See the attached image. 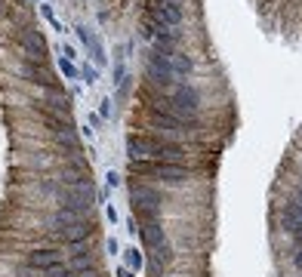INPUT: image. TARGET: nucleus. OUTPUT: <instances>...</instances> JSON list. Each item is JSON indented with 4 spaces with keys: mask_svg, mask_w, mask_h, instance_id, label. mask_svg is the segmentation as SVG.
<instances>
[{
    "mask_svg": "<svg viewBox=\"0 0 302 277\" xmlns=\"http://www.w3.org/2000/svg\"><path fill=\"white\" fill-rule=\"evenodd\" d=\"M62 262V253L59 250H53V247H41V250H31L28 256H25V265H28V271H47V268H53V265H59Z\"/></svg>",
    "mask_w": 302,
    "mask_h": 277,
    "instance_id": "6",
    "label": "nucleus"
},
{
    "mask_svg": "<svg viewBox=\"0 0 302 277\" xmlns=\"http://www.w3.org/2000/svg\"><path fill=\"white\" fill-rule=\"evenodd\" d=\"M105 185H108V188H118V185H121V173H115V170H111V173L105 176Z\"/></svg>",
    "mask_w": 302,
    "mask_h": 277,
    "instance_id": "20",
    "label": "nucleus"
},
{
    "mask_svg": "<svg viewBox=\"0 0 302 277\" xmlns=\"http://www.w3.org/2000/svg\"><path fill=\"white\" fill-rule=\"evenodd\" d=\"M41 16H44V19H47V22L53 25V31H62V22L56 19V13H53V7L47 4V0H44V4H41Z\"/></svg>",
    "mask_w": 302,
    "mask_h": 277,
    "instance_id": "16",
    "label": "nucleus"
},
{
    "mask_svg": "<svg viewBox=\"0 0 302 277\" xmlns=\"http://www.w3.org/2000/svg\"><path fill=\"white\" fill-rule=\"evenodd\" d=\"M133 216H136V222H142V225H151V222H158V219H161V210H145V207H133Z\"/></svg>",
    "mask_w": 302,
    "mask_h": 277,
    "instance_id": "12",
    "label": "nucleus"
},
{
    "mask_svg": "<svg viewBox=\"0 0 302 277\" xmlns=\"http://www.w3.org/2000/svg\"><path fill=\"white\" fill-rule=\"evenodd\" d=\"M74 31H78V37H81V44H84L87 50H90V47H93V44L99 41V37H96V34H93V31H90L87 25H74Z\"/></svg>",
    "mask_w": 302,
    "mask_h": 277,
    "instance_id": "14",
    "label": "nucleus"
},
{
    "mask_svg": "<svg viewBox=\"0 0 302 277\" xmlns=\"http://www.w3.org/2000/svg\"><path fill=\"white\" fill-rule=\"evenodd\" d=\"M87 265H96V253L87 247V244H74V250H71V265L68 268H87Z\"/></svg>",
    "mask_w": 302,
    "mask_h": 277,
    "instance_id": "10",
    "label": "nucleus"
},
{
    "mask_svg": "<svg viewBox=\"0 0 302 277\" xmlns=\"http://www.w3.org/2000/svg\"><path fill=\"white\" fill-rule=\"evenodd\" d=\"M62 56H65V59H71V62H74V56H78V50H74V47H71V44H62Z\"/></svg>",
    "mask_w": 302,
    "mask_h": 277,
    "instance_id": "22",
    "label": "nucleus"
},
{
    "mask_svg": "<svg viewBox=\"0 0 302 277\" xmlns=\"http://www.w3.org/2000/svg\"><path fill=\"white\" fill-rule=\"evenodd\" d=\"M139 237H142V244H145V250H158V247H164V241H167V234H164V228H161V222H151V225H142V228H139Z\"/></svg>",
    "mask_w": 302,
    "mask_h": 277,
    "instance_id": "9",
    "label": "nucleus"
},
{
    "mask_svg": "<svg viewBox=\"0 0 302 277\" xmlns=\"http://www.w3.org/2000/svg\"><path fill=\"white\" fill-rule=\"evenodd\" d=\"M105 216H108V222H111V225H118V219H121V216H118V210H115V204H108V207H105Z\"/></svg>",
    "mask_w": 302,
    "mask_h": 277,
    "instance_id": "21",
    "label": "nucleus"
},
{
    "mask_svg": "<svg viewBox=\"0 0 302 277\" xmlns=\"http://www.w3.org/2000/svg\"><path fill=\"white\" fill-rule=\"evenodd\" d=\"M71 99H68V93H47L41 102H37V111H50V114H62V117H68L71 114Z\"/></svg>",
    "mask_w": 302,
    "mask_h": 277,
    "instance_id": "8",
    "label": "nucleus"
},
{
    "mask_svg": "<svg viewBox=\"0 0 302 277\" xmlns=\"http://www.w3.org/2000/svg\"><path fill=\"white\" fill-rule=\"evenodd\" d=\"M99 117L105 121V117H111V99H102L99 102Z\"/></svg>",
    "mask_w": 302,
    "mask_h": 277,
    "instance_id": "19",
    "label": "nucleus"
},
{
    "mask_svg": "<svg viewBox=\"0 0 302 277\" xmlns=\"http://www.w3.org/2000/svg\"><path fill=\"white\" fill-rule=\"evenodd\" d=\"M293 265H296V268H302V247L293 253Z\"/></svg>",
    "mask_w": 302,
    "mask_h": 277,
    "instance_id": "24",
    "label": "nucleus"
},
{
    "mask_svg": "<svg viewBox=\"0 0 302 277\" xmlns=\"http://www.w3.org/2000/svg\"><path fill=\"white\" fill-rule=\"evenodd\" d=\"M296 197H302V185H299V191H296Z\"/></svg>",
    "mask_w": 302,
    "mask_h": 277,
    "instance_id": "26",
    "label": "nucleus"
},
{
    "mask_svg": "<svg viewBox=\"0 0 302 277\" xmlns=\"http://www.w3.org/2000/svg\"><path fill=\"white\" fill-rule=\"evenodd\" d=\"M179 111H185V114H195L198 111V105H201V93L192 87V84H185V81H176L173 87H170V96H167Z\"/></svg>",
    "mask_w": 302,
    "mask_h": 277,
    "instance_id": "4",
    "label": "nucleus"
},
{
    "mask_svg": "<svg viewBox=\"0 0 302 277\" xmlns=\"http://www.w3.org/2000/svg\"><path fill=\"white\" fill-rule=\"evenodd\" d=\"M118 277H136V274H133L130 268H118Z\"/></svg>",
    "mask_w": 302,
    "mask_h": 277,
    "instance_id": "25",
    "label": "nucleus"
},
{
    "mask_svg": "<svg viewBox=\"0 0 302 277\" xmlns=\"http://www.w3.org/2000/svg\"><path fill=\"white\" fill-rule=\"evenodd\" d=\"M19 47H22V56H25V59H31V62H47L50 47H47V41H44L37 31H25V34L19 37Z\"/></svg>",
    "mask_w": 302,
    "mask_h": 277,
    "instance_id": "5",
    "label": "nucleus"
},
{
    "mask_svg": "<svg viewBox=\"0 0 302 277\" xmlns=\"http://www.w3.org/2000/svg\"><path fill=\"white\" fill-rule=\"evenodd\" d=\"M127 81H130L127 65H124V62H118V65H115V90H124V87H127Z\"/></svg>",
    "mask_w": 302,
    "mask_h": 277,
    "instance_id": "15",
    "label": "nucleus"
},
{
    "mask_svg": "<svg viewBox=\"0 0 302 277\" xmlns=\"http://www.w3.org/2000/svg\"><path fill=\"white\" fill-rule=\"evenodd\" d=\"M130 173L136 179H158L164 185H185L192 179V170L182 164H167V161H130Z\"/></svg>",
    "mask_w": 302,
    "mask_h": 277,
    "instance_id": "2",
    "label": "nucleus"
},
{
    "mask_svg": "<svg viewBox=\"0 0 302 277\" xmlns=\"http://www.w3.org/2000/svg\"><path fill=\"white\" fill-rule=\"evenodd\" d=\"M53 231H56V237L59 241H65V244H87L90 237H93V231H96V222L90 219V216H71V213H56V219H53Z\"/></svg>",
    "mask_w": 302,
    "mask_h": 277,
    "instance_id": "3",
    "label": "nucleus"
},
{
    "mask_svg": "<svg viewBox=\"0 0 302 277\" xmlns=\"http://www.w3.org/2000/svg\"><path fill=\"white\" fill-rule=\"evenodd\" d=\"M124 259H127V268H130L133 274H136V271H139V268L145 265V259H142V253H139L136 247H130V250H124Z\"/></svg>",
    "mask_w": 302,
    "mask_h": 277,
    "instance_id": "13",
    "label": "nucleus"
},
{
    "mask_svg": "<svg viewBox=\"0 0 302 277\" xmlns=\"http://www.w3.org/2000/svg\"><path fill=\"white\" fill-rule=\"evenodd\" d=\"M81 77H84V84L96 87V81H99V71H96V68H90V65H84V68H81Z\"/></svg>",
    "mask_w": 302,
    "mask_h": 277,
    "instance_id": "18",
    "label": "nucleus"
},
{
    "mask_svg": "<svg viewBox=\"0 0 302 277\" xmlns=\"http://www.w3.org/2000/svg\"><path fill=\"white\" fill-rule=\"evenodd\" d=\"M130 204L145 207V210H161V191H155L151 185H133L130 188Z\"/></svg>",
    "mask_w": 302,
    "mask_h": 277,
    "instance_id": "7",
    "label": "nucleus"
},
{
    "mask_svg": "<svg viewBox=\"0 0 302 277\" xmlns=\"http://www.w3.org/2000/svg\"><path fill=\"white\" fill-rule=\"evenodd\" d=\"M127 148L133 161H167V164H182L188 157V148L179 142H170L164 136H139L130 133L127 136Z\"/></svg>",
    "mask_w": 302,
    "mask_h": 277,
    "instance_id": "1",
    "label": "nucleus"
},
{
    "mask_svg": "<svg viewBox=\"0 0 302 277\" xmlns=\"http://www.w3.org/2000/svg\"><path fill=\"white\" fill-rule=\"evenodd\" d=\"M90 59H93L96 65H105V62H108V56H105V47H102V41H96V44L90 47Z\"/></svg>",
    "mask_w": 302,
    "mask_h": 277,
    "instance_id": "17",
    "label": "nucleus"
},
{
    "mask_svg": "<svg viewBox=\"0 0 302 277\" xmlns=\"http://www.w3.org/2000/svg\"><path fill=\"white\" fill-rule=\"evenodd\" d=\"M59 74L65 77V81H81V68L71 59H65V56H59Z\"/></svg>",
    "mask_w": 302,
    "mask_h": 277,
    "instance_id": "11",
    "label": "nucleus"
},
{
    "mask_svg": "<svg viewBox=\"0 0 302 277\" xmlns=\"http://www.w3.org/2000/svg\"><path fill=\"white\" fill-rule=\"evenodd\" d=\"M90 127L99 133V127H102V117H99V114H90Z\"/></svg>",
    "mask_w": 302,
    "mask_h": 277,
    "instance_id": "23",
    "label": "nucleus"
}]
</instances>
